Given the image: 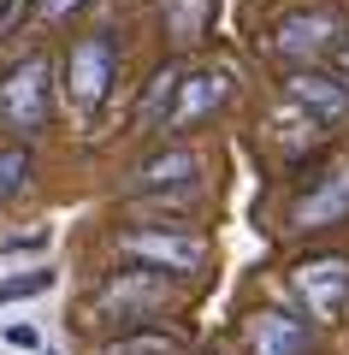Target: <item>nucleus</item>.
<instances>
[{
  "label": "nucleus",
  "mask_w": 349,
  "mask_h": 355,
  "mask_svg": "<svg viewBox=\"0 0 349 355\" xmlns=\"http://www.w3.org/2000/svg\"><path fill=\"white\" fill-rule=\"evenodd\" d=\"M172 302V279L148 272V266H125V272H107V279L89 291V314L95 320H148Z\"/></svg>",
  "instance_id": "nucleus-1"
},
{
  "label": "nucleus",
  "mask_w": 349,
  "mask_h": 355,
  "mask_svg": "<svg viewBox=\"0 0 349 355\" xmlns=\"http://www.w3.org/2000/svg\"><path fill=\"white\" fill-rule=\"evenodd\" d=\"M332 65H337V77H343V83H349V30H343V42H337V48H332Z\"/></svg>",
  "instance_id": "nucleus-19"
},
{
  "label": "nucleus",
  "mask_w": 349,
  "mask_h": 355,
  "mask_svg": "<svg viewBox=\"0 0 349 355\" xmlns=\"http://www.w3.org/2000/svg\"><path fill=\"white\" fill-rule=\"evenodd\" d=\"M160 24L172 42H196L213 24V0H160Z\"/></svg>",
  "instance_id": "nucleus-13"
},
{
  "label": "nucleus",
  "mask_w": 349,
  "mask_h": 355,
  "mask_svg": "<svg viewBox=\"0 0 349 355\" xmlns=\"http://www.w3.org/2000/svg\"><path fill=\"white\" fill-rule=\"evenodd\" d=\"M112 71H119V48H112V36H77L71 53H65V89H71V101L83 107H101L112 89Z\"/></svg>",
  "instance_id": "nucleus-5"
},
{
  "label": "nucleus",
  "mask_w": 349,
  "mask_h": 355,
  "mask_svg": "<svg viewBox=\"0 0 349 355\" xmlns=\"http://www.w3.org/2000/svg\"><path fill=\"white\" fill-rule=\"evenodd\" d=\"M314 130H320V125H314V119L302 113V107H290V113H278V142H284L290 154H302V148H308V142H314Z\"/></svg>",
  "instance_id": "nucleus-17"
},
{
  "label": "nucleus",
  "mask_w": 349,
  "mask_h": 355,
  "mask_svg": "<svg viewBox=\"0 0 349 355\" xmlns=\"http://www.w3.org/2000/svg\"><path fill=\"white\" fill-rule=\"evenodd\" d=\"M30 166H36V160H30V148H24V142H0V207L24 196Z\"/></svg>",
  "instance_id": "nucleus-15"
},
{
  "label": "nucleus",
  "mask_w": 349,
  "mask_h": 355,
  "mask_svg": "<svg viewBox=\"0 0 349 355\" xmlns=\"http://www.w3.org/2000/svg\"><path fill=\"white\" fill-rule=\"evenodd\" d=\"M77 6H83V0H36V18H42V24H60V18L77 12Z\"/></svg>",
  "instance_id": "nucleus-18"
},
{
  "label": "nucleus",
  "mask_w": 349,
  "mask_h": 355,
  "mask_svg": "<svg viewBox=\"0 0 349 355\" xmlns=\"http://www.w3.org/2000/svg\"><path fill=\"white\" fill-rule=\"evenodd\" d=\"M53 291V266H30V272H12L0 279V302H30V296Z\"/></svg>",
  "instance_id": "nucleus-16"
},
{
  "label": "nucleus",
  "mask_w": 349,
  "mask_h": 355,
  "mask_svg": "<svg viewBox=\"0 0 349 355\" xmlns=\"http://www.w3.org/2000/svg\"><path fill=\"white\" fill-rule=\"evenodd\" d=\"M196 178H201L196 148H166V154H154V160H142L137 172H130V184H137L142 196H189Z\"/></svg>",
  "instance_id": "nucleus-11"
},
{
  "label": "nucleus",
  "mask_w": 349,
  "mask_h": 355,
  "mask_svg": "<svg viewBox=\"0 0 349 355\" xmlns=\"http://www.w3.org/2000/svg\"><path fill=\"white\" fill-rule=\"evenodd\" d=\"M231 95V71L207 65V71H184L178 77V95H172V113H166V130H196L201 119H213Z\"/></svg>",
  "instance_id": "nucleus-9"
},
{
  "label": "nucleus",
  "mask_w": 349,
  "mask_h": 355,
  "mask_svg": "<svg viewBox=\"0 0 349 355\" xmlns=\"http://www.w3.org/2000/svg\"><path fill=\"white\" fill-rule=\"evenodd\" d=\"M119 249H125L130 261H142L148 272H166V279H178V272H196V266L207 261V243H201V237H189V231H166V225L119 231Z\"/></svg>",
  "instance_id": "nucleus-4"
},
{
  "label": "nucleus",
  "mask_w": 349,
  "mask_h": 355,
  "mask_svg": "<svg viewBox=\"0 0 349 355\" xmlns=\"http://www.w3.org/2000/svg\"><path fill=\"white\" fill-rule=\"evenodd\" d=\"M337 42H343V18L325 12V6H308V12H284L273 24V53L290 65H308L320 60V53H332Z\"/></svg>",
  "instance_id": "nucleus-6"
},
{
  "label": "nucleus",
  "mask_w": 349,
  "mask_h": 355,
  "mask_svg": "<svg viewBox=\"0 0 349 355\" xmlns=\"http://www.w3.org/2000/svg\"><path fill=\"white\" fill-rule=\"evenodd\" d=\"M36 243H48V231H18V237H6V249H36Z\"/></svg>",
  "instance_id": "nucleus-20"
},
{
  "label": "nucleus",
  "mask_w": 349,
  "mask_h": 355,
  "mask_svg": "<svg viewBox=\"0 0 349 355\" xmlns=\"http://www.w3.org/2000/svg\"><path fill=\"white\" fill-rule=\"evenodd\" d=\"M101 355H184V338H172V331H160V326H137V331H125V338H107Z\"/></svg>",
  "instance_id": "nucleus-14"
},
{
  "label": "nucleus",
  "mask_w": 349,
  "mask_h": 355,
  "mask_svg": "<svg viewBox=\"0 0 349 355\" xmlns=\"http://www.w3.org/2000/svg\"><path fill=\"white\" fill-rule=\"evenodd\" d=\"M314 331L284 308H255L243 320V355H308Z\"/></svg>",
  "instance_id": "nucleus-10"
},
{
  "label": "nucleus",
  "mask_w": 349,
  "mask_h": 355,
  "mask_svg": "<svg viewBox=\"0 0 349 355\" xmlns=\"http://www.w3.org/2000/svg\"><path fill=\"white\" fill-rule=\"evenodd\" d=\"M48 101H53V60L48 53H30V60H18L0 77V125L36 130L48 119Z\"/></svg>",
  "instance_id": "nucleus-3"
},
{
  "label": "nucleus",
  "mask_w": 349,
  "mask_h": 355,
  "mask_svg": "<svg viewBox=\"0 0 349 355\" xmlns=\"http://www.w3.org/2000/svg\"><path fill=\"white\" fill-rule=\"evenodd\" d=\"M290 291L308 308V320L337 326V320L349 314V254H308V261H296Z\"/></svg>",
  "instance_id": "nucleus-2"
},
{
  "label": "nucleus",
  "mask_w": 349,
  "mask_h": 355,
  "mask_svg": "<svg viewBox=\"0 0 349 355\" xmlns=\"http://www.w3.org/2000/svg\"><path fill=\"white\" fill-rule=\"evenodd\" d=\"M349 219V160H337L332 172H320L308 184V190L290 202V225L284 231H332V225H343Z\"/></svg>",
  "instance_id": "nucleus-7"
},
{
  "label": "nucleus",
  "mask_w": 349,
  "mask_h": 355,
  "mask_svg": "<svg viewBox=\"0 0 349 355\" xmlns=\"http://www.w3.org/2000/svg\"><path fill=\"white\" fill-rule=\"evenodd\" d=\"M178 77H184V65H160V71H154V83L142 89V101H137V125H142V130H166V113H172V95H178Z\"/></svg>",
  "instance_id": "nucleus-12"
},
{
  "label": "nucleus",
  "mask_w": 349,
  "mask_h": 355,
  "mask_svg": "<svg viewBox=\"0 0 349 355\" xmlns=\"http://www.w3.org/2000/svg\"><path fill=\"white\" fill-rule=\"evenodd\" d=\"M284 95H290V107H302V113L314 119V125H343V119H349V83L337 71H314V65H302V71L284 77Z\"/></svg>",
  "instance_id": "nucleus-8"
}]
</instances>
